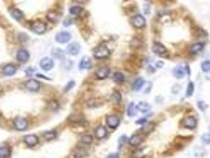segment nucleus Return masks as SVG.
I'll use <instances>...</instances> for the list:
<instances>
[{"label": "nucleus", "mask_w": 210, "mask_h": 158, "mask_svg": "<svg viewBox=\"0 0 210 158\" xmlns=\"http://www.w3.org/2000/svg\"><path fill=\"white\" fill-rule=\"evenodd\" d=\"M93 55L96 59H105L110 55V51L106 46L101 44V45H99L98 47L95 48L94 51H93Z\"/></svg>", "instance_id": "nucleus-1"}, {"label": "nucleus", "mask_w": 210, "mask_h": 158, "mask_svg": "<svg viewBox=\"0 0 210 158\" xmlns=\"http://www.w3.org/2000/svg\"><path fill=\"white\" fill-rule=\"evenodd\" d=\"M31 29L36 34L41 35L43 34L47 30V26L45 23L40 22V21H36L33 22L31 25Z\"/></svg>", "instance_id": "nucleus-2"}, {"label": "nucleus", "mask_w": 210, "mask_h": 158, "mask_svg": "<svg viewBox=\"0 0 210 158\" xmlns=\"http://www.w3.org/2000/svg\"><path fill=\"white\" fill-rule=\"evenodd\" d=\"M131 22L134 28H136V29H142V28H144L145 26L146 21H145V18H144V16L138 14L133 17Z\"/></svg>", "instance_id": "nucleus-3"}, {"label": "nucleus", "mask_w": 210, "mask_h": 158, "mask_svg": "<svg viewBox=\"0 0 210 158\" xmlns=\"http://www.w3.org/2000/svg\"><path fill=\"white\" fill-rule=\"evenodd\" d=\"M28 121L25 118L22 117H17L14 118V126L16 130H19V131H23L26 130L28 127Z\"/></svg>", "instance_id": "nucleus-4"}, {"label": "nucleus", "mask_w": 210, "mask_h": 158, "mask_svg": "<svg viewBox=\"0 0 210 158\" xmlns=\"http://www.w3.org/2000/svg\"><path fill=\"white\" fill-rule=\"evenodd\" d=\"M71 39V35L70 33L67 31H62L59 32L57 35L55 36V40L59 43H66L68 41H70V40Z\"/></svg>", "instance_id": "nucleus-5"}, {"label": "nucleus", "mask_w": 210, "mask_h": 158, "mask_svg": "<svg viewBox=\"0 0 210 158\" xmlns=\"http://www.w3.org/2000/svg\"><path fill=\"white\" fill-rule=\"evenodd\" d=\"M107 124L112 129H115L118 127L120 123L119 117L115 115H110L107 117Z\"/></svg>", "instance_id": "nucleus-6"}, {"label": "nucleus", "mask_w": 210, "mask_h": 158, "mask_svg": "<svg viewBox=\"0 0 210 158\" xmlns=\"http://www.w3.org/2000/svg\"><path fill=\"white\" fill-rule=\"evenodd\" d=\"M25 87L30 92H37L40 89V84L35 79H29L25 83Z\"/></svg>", "instance_id": "nucleus-7"}, {"label": "nucleus", "mask_w": 210, "mask_h": 158, "mask_svg": "<svg viewBox=\"0 0 210 158\" xmlns=\"http://www.w3.org/2000/svg\"><path fill=\"white\" fill-rule=\"evenodd\" d=\"M197 124H198V121H197L196 118L194 116L187 117V118H185L183 122V127L190 129V130L195 129L197 126Z\"/></svg>", "instance_id": "nucleus-8"}, {"label": "nucleus", "mask_w": 210, "mask_h": 158, "mask_svg": "<svg viewBox=\"0 0 210 158\" xmlns=\"http://www.w3.org/2000/svg\"><path fill=\"white\" fill-rule=\"evenodd\" d=\"M81 45L77 42H72L69 43L67 47V52L71 55H76L80 52Z\"/></svg>", "instance_id": "nucleus-9"}, {"label": "nucleus", "mask_w": 210, "mask_h": 158, "mask_svg": "<svg viewBox=\"0 0 210 158\" xmlns=\"http://www.w3.org/2000/svg\"><path fill=\"white\" fill-rule=\"evenodd\" d=\"M40 66L43 70H50L54 67V61L50 58L45 57L40 60Z\"/></svg>", "instance_id": "nucleus-10"}, {"label": "nucleus", "mask_w": 210, "mask_h": 158, "mask_svg": "<svg viewBox=\"0 0 210 158\" xmlns=\"http://www.w3.org/2000/svg\"><path fill=\"white\" fill-rule=\"evenodd\" d=\"M79 70H89L92 68V63L89 56H84L79 63Z\"/></svg>", "instance_id": "nucleus-11"}, {"label": "nucleus", "mask_w": 210, "mask_h": 158, "mask_svg": "<svg viewBox=\"0 0 210 158\" xmlns=\"http://www.w3.org/2000/svg\"><path fill=\"white\" fill-rule=\"evenodd\" d=\"M152 51L153 53L157 54L158 55H164L167 54V49L166 47L160 43H154L152 46Z\"/></svg>", "instance_id": "nucleus-12"}, {"label": "nucleus", "mask_w": 210, "mask_h": 158, "mask_svg": "<svg viewBox=\"0 0 210 158\" xmlns=\"http://www.w3.org/2000/svg\"><path fill=\"white\" fill-rule=\"evenodd\" d=\"M187 67H185V66L182 65V64L175 67L173 69V75H174V77L178 79L183 78L185 76V74H186V68Z\"/></svg>", "instance_id": "nucleus-13"}, {"label": "nucleus", "mask_w": 210, "mask_h": 158, "mask_svg": "<svg viewBox=\"0 0 210 158\" xmlns=\"http://www.w3.org/2000/svg\"><path fill=\"white\" fill-rule=\"evenodd\" d=\"M24 142L28 146H34L39 142V138L35 134H28L24 137Z\"/></svg>", "instance_id": "nucleus-14"}, {"label": "nucleus", "mask_w": 210, "mask_h": 158, "mask_svg": "<svg viewBox=\"0 0 210 158\" xmlns=\"http://www.w3.org/2000/svg\"><path fill=\"white\" fill-rule=\"evenodd\" d=\"M109 74H110V69L106 67H101L99 70H97L95 73L96 77L100 80L107 78L109 76Z\"/></svg>", "instance_id": "nucleus-15"}, {"label": "nucleus", "mask_w": 210, "mask_h": 158, "mask_svg": "<svg viewBox=\"0 0 210 158\" xmlns=\"http://www.w3.org/2000/svg\"><path fill=\"white\" fill-rule=\"evenodd\" d=\"M16 58L21 63H26L29 59V53L26 50L21 49L17 52Z\"/></svg>", "instance_id": "nucleus-16"}, {"label": "nucleus", "mask_w": 210, "mask_h": 158, "mask_svg": "<svg viewBox=\"0 0 210 158\" xmlns=\"http://www.w3.org/2000/svg\"><path fill=\"white\" fill-rule=\"evenodd\" d=\"M17 71V67H15V65L12 64V63H9L7 65H6L3 67L2 69V72L6 76H12L16 73Z\"/></svg>", "instance_id": "nucleus-17"}, {"label": "nucleus", "mask_w": 210, "mask_h": 158, "mask_svg": "<svg viewBox=\"0 0 210 158\" xmlns=\"http://www.w3.org/2000/svg\"><path fill=\"white\" fill-rule=\"evenodd\" d=\"M61 18V14H59L57 11H50L48 14H47V18L48 21L51 22L52 23H55V22H59V19Z\"/></svg>", "instance_id": "nucleus-18"}, {"label": "nucleus", "mask_w": 210, "mask_h": 158, "mask_svg": "<svg viewBox=\"0 0 210 158\" xmlns=\"http://www.w3.org/2000/svg\"><path fill=\"white\" fill-rule=\"evenodd\" d=\"M137 108H138V111H140L141 113H147L151 110V105L147 102L141 101L137 105Z\"/></svg>", "instance_id": "nucleus-19"}, {"label": "nucleus", "mask_w": 210, "mask_h": 158, "mask_svg": "<svg viewBox=\"0 0 210 158\" xmlns=\"http://www.w3.org/2000/svg\"><path fill=\"white\" fill-rule=\"evenodd\" d=\"M107 135V130L104 126H99L95 130V136L98 139H102Z\"/></svg>", "instance_id": "nucleus-20"}, {"label": "nucleus", "mask_w": 210, "mask_h": 158, "mask_svg": "<svg viewBox=\"0 0 210 158\" xmlns=\"http://www.w3.org/2000/svg\"><path fill=\"white\" fill-rule=\"evenodd\" d=\"M142 141H143V138H141V135H139V134H134L129 139V143L133 146H137L141 144Z\"/></svg>", "instance_id": "nucleus-21"}, {"label": "nucleus", "mask_w": 210, "mask_h": 158, "mask_svg": "<svg viewBox=\"0 0 210 158\" xmlns=\"http://www.w3.org/2000/svg\"><path fill=\"white\" fill-rule=\"evenodd\" d=\"M145 80L141 77H139V78H137L135 81H134L133 85H132V89L134 91H139L140 89L144 86L145 85Z\"/></svg>", "instance_id": "nucleus-22"}, {"label": "nucleus", "mask_w": 210, "mask_h": 158, "mask_svg": "<svg viewBox=\"0 0 210 158\" xmlns=\"http://www.w3.org/2000/svg\"><path fill=\"white\" fill-rule=\"evenodd\" d=\"M68 120L70 122H75V123H80L81 121L84 120V116H83V115L79 114V113H74V114L71 115L68 117Z\"/></svg>", "instance_id": "nucleus-23"}, {"label": "nucleus", "mask_w": 210, "mask_h": 158, "mask_svg": "<svg viewBox=\"0 0 210 158\" xmlns=\"http://www.w3.org/2000/svg\"><path fill=\"white\" fill-rule=\"evenodd\" d=\"M88 155V152L84 148H77L74 153V158H84Z\"/></svg>", "instance_id": "nucleus-24"}, {"label": "nucleus", "mask_w": 210, "mask_h": 158, "mask_svg": "<svg viewBox=\"0 0 210 158\" xmlns=\"http://www.w3.org/2000/svg\"><path fill=\"white\" fill-rule=\"evenodd\" d=\"M137 112H138L137 106H136L135 104H134V102H131L127 108L128 116H130V117L134 116V115L137 114Z\"/></svg>", "instance_id": "nucleus-25"}, {"label": "nucleus", "mask_w": 210, "mask_h": 158, "mask_svg": "<svg viewBox=\"0 0 210 158\" xmlns=\"http://www.w3.org/2000/svg\"><path fill=\"white\" fill-rule=\"evenodd\" d=\"M154 127H155V125L153 124V122H148L145 125H144L143 127L141 129V132L144 133L145 134H149V133L152 132L154 130Z\"/></svg>", "instance_id": "nucleus-26"}, {"label": "nucleus", "mask_w": 210, "mask_h": 158, "mask_svg": "<svg viewBox=\"0 0 210 158\" xmlns=\"http://www.w3.org/2000/svg\"><path fill=\"white\" fill-rule=\"evenodd\" d=\"M203 47H204V44L202 43H194L191 47V51L194 55H196L203 49Z\"/></svg>", "instance_id": "nucleus-27"}, {"label": "nucleus", "mask_w": 210, "mask_h": 158, "mask_svg": "<svg viewBox=\"0 0 210 158\" xmlns=\"http://www.w3.org/2000/svg\"><path fill=\"white\" fill-rule=\"evenodd\" d=\"M11 151L7 146H1L0 147V158H6L10 156Z\"/></svg>", "instance_id": "nucleus-28"}, {"label": "nucleus", "mask_w": 210, "mask_h": 158, "mask_svg": "<svg viewBox=\"0 0 210 158\" xmlns=\"http://www.w3.org/2000/svg\"><path fill=\"white\" fill-rule=\"evenodd\" d=\"M11 15L12 17L18 22H20L21 20L23 18V12L22 10H18V9H14V10L11 11Z\"/></svg>", "instance_id": "nucleus-29"}, {"label": "nucleus", "mask_w": 210, "mask_h": 158, "mask_svg": "<svg viewBox=\"0 0 210 158\" xmlns=\"http://www.w3.org/2000/svg\"><path fill=\"white\" fill-rule=\"evenodd\" d=\"M56 135H57V133L55 130H50V131H46L44 134H43V138L46 141H51L55 139L56 138Z\"/></svg>", "instance_id": "nucleus-30"}, {"label": "nucleus", "mask_w": 210, "mask_h": 158, "mask_svg": "<svg viewBox=\"0 0 210 158\" xmlns=\"http://www.w3.org/2000/svg\"><path fill=\"white\" fill-rule=\"evenodd\" d=\"M125 80L123 74L121 72H115L113 74V81L115 83H122Z\"/></svg>", "instance_id": "nucleus-31"}, {"label": "nucleus", "mask_w": 210, "mask_h": 158, "mask_svg": "<svg viewBox=\"0 0 210 158\" xmlns=\"http://www.w3.org/2000/svg\"><path fill=\"white\" fill-rule=\"evenodd\" d=\"M111 100L115 104H119L122 100V95L119 91H115L111 96Z\"/></svg>", "instance_id": "nucleus-32"}, {"label": "nucleus", "mask_w": 210, "mask_h": 158, "mask_svg": "<svg viewBox=\"0 0 210 158\" xmlns=\"http://www.w3.org/2000/svg\"><path fill=\"white\" fill-rule=\"evenodd\" d=\"M51 53H52V55H53L54 57L59 59H63V58H64V56H65V55H64V51L62 49H60V48H54V49L52 50V51H51Z\"/></svg>", "instance_id": "nucleus-33"}, {"label": "nucleus", "mask_w": 210, "mask_h": 158, "mask_svg": "<svg viewBox=\"0 0 210 158\" xmlns=\"http://www.w3.org/2000/svg\"><path fill=\"white\" fill-rule=\"evenodd\" d=\"M82 10L83 9L81 6H74L70 9V13H71V14H73V15H80Z\"/></svg>", "instance_id": "nucleus-34"}, {"label": "nucleus", "mask_w": 210, "mask_h": 158, "mask_svg": "<svg viewBox=\"0 0 210 158\" xmlns=\"http://www.w3.org/2000/svg\"><path fill=\"white\" fill-rule=\"evenodd\" d=\"M92 140H93V138H92V137L91 136V135H89V134H86V135H84V136L81 137V142H82L83 144L90 145L92 142Z\"/></svg>", "instance_id": "nucleus-35"}, {"label": "nucleus", "mask_w": 210, "mask_h": 158, "mask_svg": "<svg viewBox=\"0 0 210 158\" xmlns=\"http://www.w3.org/2000/svg\"><path fill=\"white\" fill-rule=\"evenodd\" d=\"M201 70H202L203 72H209L210 71V60H205V61L202 62L201 63Z\"/></svg>", "instance_id": "nucleus-36"}, {"label": "nucleus", "mask_w": 210, "mask_h": 158, "mask_svg": "<svg viewBox=\"0 0 210 158\" xmlns=\"http://www.w3.org/2000/svg\"><path fill=\"white\" fill-rule=\"evenodd\" d=\"M194 91H195V85H194V82L191 81V82H189L188 86H187V97H191L194 93Z\"/></svg>", "instance_id": "nucleus-37"}, {"label": "nucleus", "mask_w": 210, "mask_h": 158, "mask_svg": "<svg viewBox=\"0 0 210 158\" xmlns=\"http://www.w3.org/2000/svg\"><path fill=\"white\" fill-rule=\"evenodd\" d=\"M128 141V138L126 137V135H122L119 138V148H121L122 146H123L124 145L126 144Z\"/></svg>", "instance_id": "nucleus-38"}, {"label": "nucleus", "mask_w": 210, "mask_h": 158, "mask_svg": "<svg viewBox=\"0 0 210 158\" xmlns=\"http://www.w3.org/2000/svg\"><path fill=\"white\" fill-rule=\"evenodd\" d=\"M201 138V141L204 144H210V133H205L204 134H202Z\"/></svg>", "instance_id": "nucleus-39"}, {"label": "nucleus", "mask_w": 210, "mask_h": 158, "mask_svg": "<svg viewBox=\"0 0 210 158\" xmlns=\"http://www.w3.org/2000/svg\"><path fill=\"white\" fill-rule=\"evenodd\" d=\"M59 103H58L56 101H52L49 103V108L51 109V110H53V111L57 110V109L59 108Z\"/></svg>", "instance_id": "nucleus-40"}, {"label": "nucleus", "mask_w": 210, "mask_h": 158, "mask_svg": "<svg viewBox=\"0 0 210 158\" xmlns=\"http://www.w3.org/2000/svg\"><path fill=\"white\" fill-rule=\"evenodd\" d=\"M75 85V82L74 81H69V82L67 83V85L65 86V88H64V91L65 92H68V91L71 90L72 88H74V86Z\"/></svg>", "instance_id": "nucleus-41"}, {"label": "nucleus", "mask_w": 210, "mask_h": 158, "mask_svg": "<svg viewBox=\"0 0 210 158\" xmlns=\"http://www.w3.org/2000/svg\"><path fill=\"white\" fill-rule=\"evenodd\" d=\"M198 106L199 109H200L201 111H202V112L205 111V109L208 108V105H207L204 101H198Z\"/></svg>", "instance_id": "nucleus-42"}, {"label": "nucleus", "mask_w": 210, "mask_h": 158, "mask_svg": "<svg viewBox=\"0 0 210 158\" xmlns=\"http://www.w3.org/2000/svg\"><path fill=\"white\" fill-rule=\"evenodd\" d=\"M145 123H147V118H139L138 120L136 121V124L138 125H144Z\"/></svg>", "instance_id": "nucleus-43"}, {"label": "nucleus", "mask_w": 210, "mask_h": 158, "mask_svg": "<svg viewBox=\"0 0 210 158\" xmlns=\"http://www.w3.org/2000/svg\"><path fill=\"white\" fill-rule=\"evenodd\" d=\"M71 24H72V20H71V18H66L65 21L63 22V25H64V26H66V27L71 26Z\"/></svg>", "instance_id": "nucleus-44"}, {"label": "nucleus", "mask_w": 210, "mask_h": 158, "mask_svg": "<svg viewBox=\"0 0 210 158\" xmlns=\"http://www.w3.org/2000/svg\"><path fill=\"white\" fill-rule=\"evenodd\" d=\"M2 125H6V119L4 118L2 115L0 114V127H3Z\"/></svg>", "instance_id": "nucleus-45"}, {"label": "nucleus", "mask_w": 210, "mask_h": 158, "mask_svg": "<svg viewBox=\"0 0 210 158\" xmlns=\"http://www.w3.org/2000/svg\"><path fill=\"white\" fill-rule=\"evenodd\" d=\"M106 158H119V154L117 153H114L109 154Z\"/></svg>", "instance_id": "nucleus-46"}, {"label": "nucleus", "mask_w": 210, "mask_h": 158, "mask_svg": "<svg viewBox=\"0 0 210 158\" xmlns=\"http://www.w3.org/2000/svg\"><path fill=\"white\" fill-rule=\"evenodd\" d=\"M164 63L163 62L160 61V62H158V63H157V64H156V66H157V67H158V68H162V67H164Z\"/></svg>", "instance_id": "nucleus-47"}]
</instances>
